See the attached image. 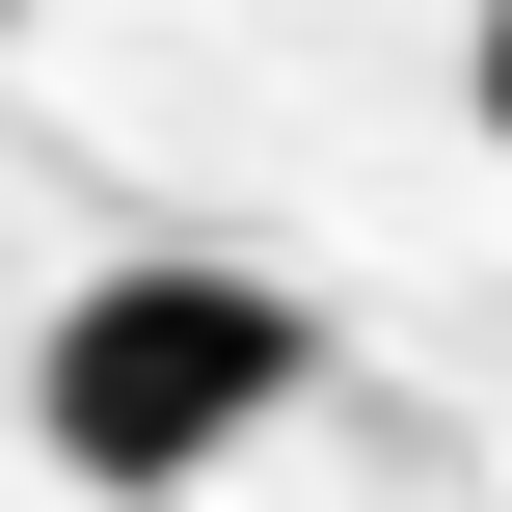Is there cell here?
<instances>
[{
    "label": "cell",
    "mask_w": 512,
    "mask_h": 512,
    "mask_svg": "<svg viewBox=\"0 0 512 512\" xmlns=\"http://www.w3.org/2000/svg\"><path fill=\"white\" fill-rule=\"evenodd\" d=\"M459 108H486V135H512V27H486V54H459Z\"/></svg>",
    "instance_id": "obj_2"
},
{
    "label": "cell",
    "mask_w": 512,
    "mask_h": 512,
    "mask_svg": "<svg viewBox=\"0 0 512 512\" xmlns=\"http://www.w3.org/2000/svg\"><path fill=\"white\" fill-rule=\"evenodd\" d=\"M297 297L270 270H81L54 324H27V432H54V486H189V459H243L270 405H297Z\"/></svg>",
    "instance_id": "obj_1"
}]
</instances>
